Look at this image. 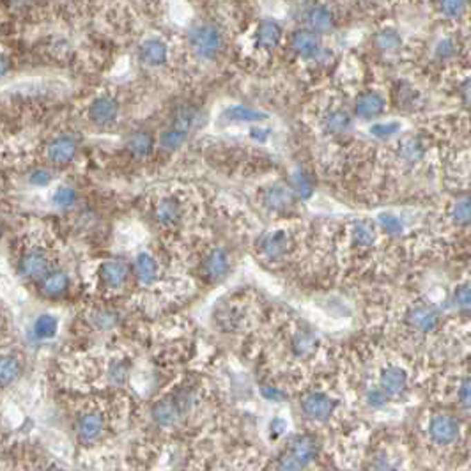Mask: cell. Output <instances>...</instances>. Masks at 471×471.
I'll list each match as a JSON object with an SVG mask.
<instances>
[{"instance_id":"6da1fadb","label":"cell","mask_w":471,"mask_h":471,"mask_svg":"<svg viewBox=\"0 0 471 471\" xmlns=\"http://www.w3.org/2000/svg\"><path fill=\"white\" fill-rule=\"evenodd\" d=\"M186 43L191 53L200 61H215L225 48V37L222 30L213 23H197L186 32Z\"/></svg>"},{"instance_id":"7a4b0ae2","label":"cell","mask_w":471,"mask_h":471,"mask_svg":"<svg viewBox=\"0 0 471 471\" xmlns=\"http://www.w3.org/2000/svg\"><path fill=\"white\" fill-rule=\"evenodd\" d=\"M291 48L298 57L305 59V61L317 59L323 53L321 34L312 30L310 27L294 30L293 36H291Z\"/></svg>"},{"instance_id":"3957f363","label":"cell","mask_w":471,"mask_h":471,"mask_svg":"<svg viewBox=\"0 0 471 471\" xmlns=\"http://www.w3.org/2000/svg\"><path fill=\"white\" fill-rule=\"evenodd\" d=\"M282 37H284V29L278 21L266 18L260 20L257 25L256 34H253V43L262 52H273L280 46Z\"/></svg>"},{"instance_id":"277c9868","label":"cell","mask_w":471,"mask_h":471,"mask_svg":"<svg viewBox=\"0 0 471 471\" xmlns=\"http://www.w3.org/2000/svg\"><path fill=\"white\" fill-rule=\"evenodd\" d=\"M121 106L112 96H99L89 105V119L98 126H110L119 117Z\"/></svg>"},{"instance_id":"5b68a950","label":"cell","mask_w":471,"mask_h":471,"mask_svg":"<svg viewBox=\"0 0 471 471\" xmlns=\"http://www.w3.org/2000/svg\"><path fill=\"white\" fill-rule=\"evenodd\" d=\"M301 410L303 413L312 420H319V422H325L328 420L335 411V401L331 397H328L326 394H319V392H314V394L305 395L303 401H301Z\"/></svg>"},{"instance_id":"8992f818","label":"cell","mask_w":471,"mask_h":471,"mask_svg":"<svg viewBox=\"0 0 471 471\" xmlns=\"http://www.w3.org/2000/svg\"><path fill=\"white\" fill-rule=\"evenodd\" d=\"M138 59L147 68H160L169 59L167 43L160 37H147L138 46Z\"/></svg>"},{"instance_id":"52a82bcc","label":"cell","mask_w":471,"mask_h":471,"mask_svg":"<svg viewBox=\"0 0 471 471\" xmlns=\"http://www.w3.org/2000/svg\"><path fill=\"white\" fill-rule=\"evenodd\" d=\"M429 434L438 445H452L459 436V423L448 414H438L429 423Z\"/></svg>"},{"instance_id":"ba28073f","label":"cell","mask_w":471,"mask_h":471,"mask_svg":"<svg viewBox=\"0 0 471 471\" xmlns=\"http://www.w3.org/2000/svg\"><path fill=\"white\" fill-rule=\"evenodd\" d=\"M303 20L307 23V27H310V29L319 34L331 32L335 29V25H337L334 12L323 4L309 6V8L305 9Z\"/></svg>"},{"instance_id":"9c48e42d","label":"cell","mask_w":471,"mask_h":471,"mask_svg":"<svg viewBox=\"0 0 471 471\" xmlns=\"http://www.w3.org/2000/svg\"><path fill=\"white\" fill-rule=\"evenodd\" d=\"M18 269H20V275L25 276V278H30V280H43V278L48 275L50 260L45 252L32 250V252L25 253V256L21 257Z\"/></svg>"},{"instance_id":"30bf717a","label":"cell","mask_w":471,"mask_h":471,"mask_svg":"<svg viewBox=\"0 0 471 471\" xmlns=\"http://www.w3.org/2000/svg\"><path fill=\"white\" fill-rule=\"evenodd\" d=\"M439 314L434 307L431 305H416L407 314V323L411 325V328H414L416 331H432V329L438 326Z\"/></svg>"},{"instance_id":"8fae6325","label":"cell","mask_w":471,"mask_h":471,"mask_svg":"<svg viewBox=\"0 0 471 471\" xmlns=\"http://www.w3.org/2000/svg\"><path fill=\"white\" fill-rule=\"evenodd\" d=\"M77 155V142L73 137L68 135H61V137L53 138L52 142L46 147V156L50 162L57 163V165H64L69 163Z\"/></svg>"},{"instance_id":"7c38bea8","label":"cell","mask_w":471,"mask_h":471,"mask_svg":"<svg viewBox=\"0 0 471 471\" xmlns=\"http://www.w3.org/2000/svg\"><path fill=\"white\" fill-rule=\"evenodd\" d=\"M103 431H105V419L99 413H96V411L81 414L80 419H78L77 434L80 438V441H96L103 434Z\"/></svg>"},{"instance_id":"4fadbf2b","label":"cell","mask_w":471,"mask_h":471,"mask_svg":"<svg viewBox=\"0 0 471 471\" xmlns=\"http://www.w3.org/2000/svg\"><path fill=\"white\" fill-rule=\"evenodd\" d=\"M354 112H356L358 117L362 119L378 117L385 112V98L379 93L367 90V93L358 96L356 103H354Z\"/></svg>"},{"instance_id":"5bb4252c","label":"cell","mask_w":471,"mask_h":471,"mask_svg":"<svg viewBox=\"0 0 471 471\" xmlns=\"http://www.w3.org/2000/svg\"><path fill=\"white\" fill-rule=\"evenodd\" d=\"M206 122V115L202 110L195 108L191 105H181L175 108L174 115H172V126H177L184 131H193L200 128Z\"/></svg>"},{"instance_id":"9a60e30c","label":"cell","mask_w":471,"mask_h":471,"mask_svg":"<svg viewBox=\"0 0 471 471\" xmlns=\"http://www.w3.org/2000/svg\"><path fill=\"white\" fill-rule=\"evenodd\" d=\"M259 250L269 260H278L287 250V236L284 231H275L265 234L259 240Z\"/></svg>"},{"instance_id":"2e32d148","label":"cell","mask_w":471,"mask_h":471,"mask_svg":"<svg viewBox=\"0 0 471 471\" xmlns=\"http://www.w3.org/2000/svg\"><path fill=\"white\" fill-rule=\"evenodd\" d=\"M379 383H381V388L390 395V397H395V395L403 394L406 390L407 386V376L403 369L398 367H386L383 370L381 378H379Z\"/></svg>"},{"instance_id":"e0dca14e","label":"cell","mask_w":471,"mask_h":471,"mask_svg":"<svg viewBox=\"0 0 471 471\" xmlns=\"http://www.w3.org/2000/svg\"><path fill=\"white\" fill-rule=\"evenodd\" d=\"M128 273H130L128 265L124 262V260H119V259L106 260L105 265L102 266V269H99V275H102L103 282L112 289L121 287V285L126 282Z\"/></svg>"},{"instance_id":"ac0fdd59","label":"cell","mask_w":471,"mask_h":471,"mask_svg":"<svg viewBox=\"0 0 471 471\" xmlns=\"http://www.w3.org/2000/svg\"><path fill=\"white\" fill-rule=\"evenodd\" d=\"M289 452H291L303 466H307V464H310L317 457L319 447H317L316 439L310 438V436H298V438H294L293 441L289 443Z\"/></svg>"},{"instance_id":"d6986e66","label":"cell","mask_w":471,"mask_h":471,"mask_svg":"<svg viewBox=\"0 0 471 471\" xmlns=\"http://www.w3.org/2000/svg\"><path fill=\"white\" fill-rule=\"evenodd\" d=\"M229 256L222 250V248H215L207 259L204 260V269H206V275L211 278V280H220L224 278L229 273Z\"/></svg>"},{"instance_id":"ffe728a7","label":"cell","mask_w":471,"mask_h":471,"mask_svg":"<svg viewBox=\"0 0 471 471\" xmlns=\"http://www.w3.org/2000/svg\"><path fill=\"white\" fill-rule=\"evenodd\" d=\"M266 204L268 207L275 209V211H285L289 207H293L294 204V193L293 190H289L287 186L282 184H275L266 191Z\"/></svg>"},{"instance_id":"44dd1931","label":"cell","mask_w":471,"mask_h":471,"mask_svg":"<svg viewBox=\"0 0 471 471\" xmlns=\"http://www.w3.org/2000/svg\"><path fill=\"white\" fill-rule=\"evenodd\" d=\"M224 119L229 122H260L268 119V114L244 105H231L224 110Z\"/></svg>"},{"instance_id":"7402d4cb","label":"cell","mask_w":471,"mask_h":471,"mask_svg":"<svg viewBox=\"0 0 471 471\" xmlns=\"http://www.w3.org/2000/svg\"><path fill=\"white\" fill-rule=\"evenodd\" d=\"M181 416V406L172 401H162L153 410V419L162 427H172Z\"/></svg>"},{"instance_id":"603a6c76","label":"cell","mask_w":471,"mask_h":471,"mask_svg":"<svg viewBox=\"0 0 471 471\" xmlns=\"http://www.w3.org/2000/svg\"><path fill=\"white\" fill-rule=\"evenodd\" d=\"M156 218L163 225H174L181 220V206L172 197H165L156 206Z\"/></svg>"},{"instance_id":"cb8c5ba5","label":"cell","mask_w":471,"mask_h":471,"mask_svg":"<svg viewBox=\"0 0 471 471\" xmlns=\"http://www.w3.org/2000/svg\"><path fill=\"white\" fill-rule=\"evenodd\" d=\"M351 238H353V243L356 247H372L376 243V238H378V232H376V227H374L370 222L367 220H360L356 224L353 225L351 229Z\"/></svg>"},{"instance_id":"d4e9b609","label":"cell","mask_w":471,"mask_h":471,"mask_svg":"<svg viewBox=\"0 0 471 471\" xmlns=\"http://www.w3.org/2000/svg\"><path fill=\"white\" fill-rule=\"evenodd\" d=\"M374 46L379 50V52L385 53H394L397 52L401 46H403V37L395 29H381L376 36H374Z\"/></svg>"},{"instance_id":"484cf974","label":"cell","mask_w":471,"mask_h":471,"mask_svg":"<svg viewBox=\"0 0 471 471\" xmlns=\"http://www.w3.org/2000/svg\"><path fill=\"white\" fill-rule=\"evenodd\" d=\"M68 284H69V280H68V276H66V273L52 271L43 278V282H41V289H43V293H45L46 296L57 298V296H61L62 293H66Z\"/></svg>"},{"instance_id":"4316f807","label":"cell","mask_w":471,"mask_h":471,"mask_svg":"<svg viewBox=\"0 0 471 471\" xmlns=\"http://www.w3.org/2000/svg\"><path fill=\"white\" fill-rule=\"evenodd\" d=\"M351 115L344 110H334L325 119V128L331 135H344L351 130Z\"/></svg>"},{"instance_id":"83f0119b","label":"cell","mask_w":471,"mask_h":471,"mask_svg":"<svg viewBox=\"0 0 471 471\" xmlns=\"http://www.w3.org/2000/svg\"><path fill=\"white\" fill-rule=\"evenodd\" d=\"M135 271H137L138 280L142 284H151L155 282L156 273H158V266H156L155 257L149 253H140L135 260Z\"/></svg>"},{"instance_id":"f1b7e54d","label":"cell","mask_w":471,"mask_h":471,"mask_svg":"<svg viewBox=\"0 0 471 471\" xmlns=\"http://www.w3.org/2000/svg\"><path fill=\"white\" fill-rule=\"evenodd\" d=\"M153 137L147 131H135L130 138H128V151L137 158H146L153 151Z\"/></svg>"},{"instance_id":"f546056e","label":"cell","mask_w":471,"mask_h":471,"mask_svg":"<svg viewBox=\"0 0 471 471\" xmlns=\"http://www.w3.org/2000/svg\"><path fill=\"white\" fill-rule=\"evenodd\" d=\"M57 328H59L57 317L52 316V314H43V316L37 317L36 323H34L32 328L34 337H36L37 340H48V338L55 337Z\"/></svg>"},{"instance_id":"4dcf8cb0","label":"cell","mask_w":471,"mask_h":471,"mask_svg":"<svg viewBox=\"0 0 471 471\" xmlns=\"http://www.w3.org/2000/svg\"><path fill=\"white\" fill-rule=\"evenodd\" d=\"M398 153H401V156H403L406 162H419V160H422L423 156V144L422 140H420L419 137H414V135H407V137H404L401 142H398Z\"/></svg>"},{"instance_id":"1f68e13d","label":"cell","mask_w":471,"mask_h":471,"mask_svg":"<svg viewBox=\"0 0 471 471\" xmlns=\"http://www.w3.org/2000/svg\"><path fill=\"white\" fill-rule=\"evenodd\" d=\"M188 137H190L188 131L181 130V128L177 126H172L171 124V128H167V130L160 135V147H162L163 151H175L186 142Z\"/></svg>"},{"instance_id":"d6a6232c","label":"cell","mask_w":471,"mask_h":471,"mask_svg":"<svg viewBox=\"0 0 471 471\" xmlns=\"http://www.w3.org/2000/svg\"><path fill=\"white\" fill-rule=\"evenodd\" d=\"M21 372L20 362H18L15 356H4L2 358V363H0V381H2V386L8 388L9 385L17 381L18 376Z\"/></svg>"},{"instance_id":"836d02e7","label":"cell","mask_w":471,"mask_h":471,"mask_svg":"<svg viewBox=\"0 0 471 471\" xmlns=\"http://www.w3.org/2000/svg\"><path fill=\"white\" fill-rule=\"evenodd\" d=\"M452 218L457 225H470L471 224V197L457 200L452 211Z\"/></svg>"},{"instance_id":"e575fe53","label":"cell","mask_w":471,"mask_h":471,"mask_svg":"<svg viewBox=\"0 0 471 471\" xmlns=\"http://www.w3.org/2000/svg\"><path fill=\"white\" fill-rule=\"evenodd\" d=\"M468 9V0H439V11L447 18H461Z\"/></svg>"},{"instance_id":"d590c367","label":"cell","mask_w":471,"mask_h":471,"mask_svg":"<svg viewBox=\"0 0 471 471\" xmlns=\"http://www.w3.org/2000/svg\"><path fill=\"white\" fill-rule=\"evenodd\" d=\"M293 184H294V190H296V193L301 197V199H310V197H312L314 183L310 181L309 174H305L303 171L294 172Z\"/></svg>"},{"instance_id":"8d00e7d4","label":"cell","mask_w":471,"mask_h":471,"mask_svg":"<svg viewBox=\"0 0 471 471\" xmlns=\"http://www.w3.org/2000/svg\"><path fill=\"white\" fill-rule=\"evenodd\" d=\"M316 344H317L316 335L310 334V331H301V334L296 335V338H294L293 342L294 353L300 354V356H305V354H309L310 351L314 349V345Z\"/></svg>"},{"instance_id":"74e56055","label":"cell","mask_w":471,"mask_h":471,"mask_svg":"<svg viewBox=\"0 0 471 471\" xmlns=\"http://www.w3.org/2000/svg\"><path fill=\"white\" fill-rule=\"evenodd\" d=\"M77 202V191L71 186H59L53 193V204L59 207H69Z\"/></svg>"},{"instance_id":"f35d334b","label":"cell","mask_w":471,"mask_h":471,"mask_svg":"<svg viewBox=\"0 0 471 471\" xmlns=\"http://www.w3.org/2000/svg\"><path fill=\"white\" fill-rule=\"evenodd\" d=\"M90 321H93V325L96 326V328L110 329V328H114V326L117 325V316H115V314H112V312H108V310H98V312L93 314Z\"/></svg>"},{"instance_id":"ab89813d","label":"cell","mask_w":471,"mask_h":471,"mask_svg":"<svg viewBox=\"0 0 471 471\" xmlns=\"http://www.w3.org/2000/svg\"><path fill=\"white\" fill-rule=\"evenodd\" d=\"M379 225H381V229L386 232V234H390V236H398L404 229L403 222H401L397 216L390 215V213H385V215L379 216Z\"/></svg>"},{"instance_id":"60d3db41","label":"cell","mask_w":471,"mask_h":471,"mask_svg":"<svg viewBox=\"0 0 471 471\" xmlns=\"http://www.w3.org/2000/svg\"><path fill=\"white\" fill-rule=\"evenodd\" d=\"M398 130H401L398 122H379V124H374V126L370 128V133L376 138L386 140V138H390L394 137L395 133H398Z\"/></svg>"},{"instance_id":"b9f144b4","label":"cell","mask_w":471,"mask_h":471,"mask_svg":"<svg viewBox=\"0 0 471 471\" xmlns=\"http://www.w3.org/2000/svg\"><path fill=\"white\" fill-rule=\"evenodd\" d=\"M455 53H457V45L452 39H441L436 46V57L441 59V61L455 57Z\"/></svg>"},{"instance_id":"7bdbcfd3","label":"cell","mask_w":471,"mask_h":471,"mask_svg":"<svg viewBox=\"0 0 471 471\" xmlns=\"http://www.w3.org/2000/svg\"><path fill=\"white\" fill-rule=\"evenodd\" d=\"M388 397H390V395L386 394L381 386H379V388H370V390L367 392V403L372 407H383L386 404V401H388Z\"/></svg>"},{"instance_id":"ee69618b","label":"cell","mask_w":471,"mask_h":471,"mask_svg":"<svg viewBox=\"0 0 471 471\" xmlns=\"http://www.w3.org/2000/svg\"><path fill=\"white\" fill-rule=\"evenodd\" d=\"M455 307L461 310H471V287H459L454 293Z\"/></svg>"},{"instance_id":"f6af8a7d","label":"cell","mask_w":471,"mask_h":471,"mask_svg":"<svg viewBox=\"0 0 471 471\" xmlns=\"http://www.w3.org/2000/svg\"><path fill=\"white\" fill-rule=\"evenodd\" d=\"M278 468H282V470H301V468H305L303 464L300 463V461L294 457L291 452H285L284 455H282L280 459H278Z\"/></svg>"},{"instance_id":"bcb514c9","label":"cell","mask_w":471,"mask_h":471,"mask_svg":"<svg viewBox=\"0 0 471 471\" xmlns=\"http://www.w3.org/2000/svg\"><path fill=\"white\" fill-rule=\"evenodd\" d=\"M50 181H52V174L46 169H37L30 174V183L34 186H46V184H50Z\"/></svg>"},{"instance_id":"7dc6e473","label":"cell","mask_w":471,"mask_h":471,"mask_svg":"<svg viewBox=\"0 0 471 471\" xmlns=\"http://www.w3.org/2000/svg\"><path fill=\"white\" fill-rule=\"evenodd\" d=\"M459 403L466 410H471V378L464 379L459 388Z\"/></svg>"},{"instance_id":"c3c4849f","label":"cell","mask_w":471,"mask_h":471,"mask_svg":"<svg viewBox=\"0 0 471 471\" xmlns=\"http://www.w3.org/2000/svg\"><path fill=\"white\" fill-rule=\"evenodd\" d=\"M260 394H262V397L265 398L271 401V403L282 401V398L285 397L284 392H280L278 388H273V386H262V388H260Z\"/></svg>"},{"instance_id":"681fc988","label":"cell","mask_w":471,"mask_h":471,"mask_svg":"<svg viewBox=\"0 0 471 471\" xmlns=\"http://www.w3.org/2000/svg\"><path fill=\"white\" fill-rule=\"evenodd\" d=\"M397 102L401 103V105H407V106H411L413 105V98H414V93H413V89L411 87H401L398 89V93H397Z\"/></svg>"},{"instance_id":"f907efd6","label":"cell","mask_w":471,"mask_h":471,"mask_svg":"<svg viewBox=\"0 0 471 471\" xmlns=\"http://www.w3.org/2000/svg\"><path fill=\"white\" fill-rule=\"evenodd\" d=\"M250 135H252V138H257V140H260V142H265L266 138H268L269 131L262 130V128H252V130H250Z\"/></svg>"},{"instance_id":"816d5d0a","label":"cell","mask_w":471,"mask_h":471,"mask_svg":"<svg viewBox=\"0 0 471 471\" xmlns=\"http://www.w3.org/2000/svg\"><path fill=\"white\" fill-rule=\"evenodd\" d=\"M269 427H271V431L275 432V434H280V432H284V429H285V422L282 419H275Z\"/></svg>"},{"instance_id":"f5cc1de1","label":"cell","mask_w":471,"mask_h":471,"mask_svg":"<svg viewBox=\"0 0 471 471\" xmlns=\"http://www.w3.org/2000/svg\"><path fill=\"white\" fill-rule=\"evenodd\" d=\"M463 98L471 105V80L464 81L463 84Z\"/></svg>"},{"instance_id":"db71d44e","label":"cell","mask_w":471,"mask_h":471,"mask_svg":"<svg viewBox=\"0 0 471 471\" xmlns=\"http://www.w3.org/2000/svg\"><path fill=\"white\" fill-rule=\"evenodd\" d=\"M9 73V61H8V55H2V77H6V75Z\"/></svg>"}]
</instances>
